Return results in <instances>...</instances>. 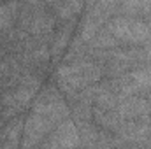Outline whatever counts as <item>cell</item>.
Masks as SVG:
<instances>
[{
  "label": "cell",
  "mask_w": 151,
  "mask_h": 149,
  "mask_svg": "<svg viewBox=\"0 0 151 149\" xmlns=\"http://www.w3.org/2000/svg\"><path fill=\"white\" fill-rule=\"evenodd\" d=\"M106 82L118 97L148 93L151 91V65L135 67L116 77H109Z\"/></svg>",
  "instance_id": "cell-5"
},
{
  "label": "cell",
  "mask_w": 151,
  "mask_h": 149,
  "mask_svg": "<svg viewBox=\"0 0 151 149\" xmlns=\"http://www.w3.org/2000/svg\"><path fill=\"white\" fill-rule=\"evenodd\" d=\"M77 21L76 19H69V21H62L58 23L56 30L53 32V37L49 42V51H51V58L55 62H60L63 58V53L67 49V46L70 44V37L74 34Z\"/></svg>",
  "instance_id": "cell-8"
},
{
  "label": "cell",
  "mask_w": 151,
  "mask_h": 149,
  "mask_svg": "<svg viewBox=\"0 0 151 149\" xmlns=\"http://www.w3.org/2000/svg\"><path fill=\"white\" fill-rule=\"evenodd\" d=\"M106 28L121 46H142L151 39V28L144 18L114 14L107 19Z\"/></svg>",
  "instance_id": "cell-3"
},
{
  "label": "cell",
  "mask_w": 151,
  "mask_h": 149,
  "mask_svg": "<svg viewBox=\"0 0 151 149\" xmlns=\"http://www.w3.org/2000/svg\"><path fill=\"white\" fill-rule=\"evenodd\" d=\"M2 126H4V121H2V119H0V130H2Z\"/></svg>",
  "instance_id": "cell-12"
},
{
  "label": "cell",
  "mask_w": 151,
  "mask_h": 149,
  "mask_svg": "<svg viewBox=\"0 0 151 149\" xmlns=\"http://www.w3.org/2000/svg\"><path fill=\"white\" fill-rule=\"evenodd\" d=\"M84 7V0H47V9L60 21L76 19Z\"/></svg>",
  "instance_id": "cell-9"
},
{
  "label": "cell",
  "mask_w": 151,
  "mask_h": 149,
  "mask_svg": "<svg viewBox=\"0 0 151 149\" xmlns=\"http://www.w3.org/2000/svg\"><path fill=\"white\" fill-rule=\"evenodd\" d=\"M42 77H44V74H40V72H25L21 75V79L18 81V84H14L12 88L2 90L0 114L4 119L16 117L19 114H23L28 107H32L34 98L37 97V93L42 88Z\"/></svg>",
  "instance_id": "cell-2"
},
{
  "label": "cell",
  "mask_w": 151,
  "mask_h": 149,
  "mask_svg": "<svg viewBox=\"0 0 151 149\" xmlns=\"http://www.w3.org/2000/svg\"><path fill=\"white\" fill-rule=\"evenodd\" d=\"M0 93H2V90H0ZM0 111H2V102H0Z\"/></svg>",
  "instance_id": "cell-13"
},
{
  "label": "cell",
  "mask_w": 151,
  "mask_h": 149,
  "mask_svg": "<svg viewBox=\"0 0 151 149\" xmlns=\"http://www.w3.org/2000/svg\"><path fill=\"white\" fill-rule=\"evenodd\" d=\"M25 128V119L19 116L12 117V121L0 130V148H18L21 146V135Z\"/></svg>",
  "instance_id": "cell-10"
},
{
  "label": "cell",
  "mask_w": 151,
  "mask_h": 149,
  "mask_svg": "<svg viewBox=\"0 0 151 149\" xmlns=\"http://www.w3.org/2000/svg\"><path fill=\"white\" fill-rule=\"evenodd\" d=\"M0 2H2V0H0Z\"/></svg>",
  "instance_id": "cell-14"
},
{
  "label": "cell",
  "mask_w": 151,
  "mask_h": 149,
  "mask_svg": "<svg viewBox=\"0 0 151 149\" xmlns=\"http://www.w3.org/2000/svg\"><path fill=\"white\" fill-rule=\"evenodd\" d=\"M19 9H21L19 0H9L0 5V34H4L14 27V23L18 21V16H19Z\"/></svg>",
  "instance_id": "cell-11"
},
{
  "label": "cell",
  "mask_w": 151,
  "mask_h": 149,
  "mask_svg": "<svg viewBox=\"0 0 151 149\" xmlns=\"http://www.w3.org/2000/svg\"><path fill=\"white\" fill-rule=\"evenodd\" d=\"M104 77L100 65L91 58H77L70 62H62V65L55 72V81L58 90L69 97L79 90L99 82Z\"/></svg>",
  "instance_id": "cell-1"
},
{
  "label": "cell",
  "mask_w": 151,
  "mask_h": 149,
  "mask_svg": "<svg viewBox=\"0 0 151 149\" xmlns=\"http://www.w3.org/2000/svg\"><path fill=\"white\" fill-rule=\"evenodd\" d=\"M56 21H58L56 16L47 7H35V5H28V4L21 2L19 16H18L16 23L19 28H23L30 35L42 39L49 44L51 37H53V32L58 27Z\"/></svg>",
  "instance_id": "cell-4"
},
{
  "label": "cell",
  "mask_w": 151,
  "mask_h": 149,
  "mask_svg": "<svg viewBox=\"0 0 151 149\" xmlns=\"http://www.w3.org/2000/svg\"><path fill=\"white\" fill-rule=\"evenodd\" d=\"M76 146H81V139L74 119L70 117L56 125L55 130L40 142V148H76Z\"/></svg>",
  "instance_id": "cell-7"
},
{
  "label": "cell",
  "mask_w": 151,
  "mask_h": 149,
  "mask_svg": "<svg viewBox=\"0 0 151 149\" xmlns=\"http://www.w3.org/2000/svg\"><path fill=\"white\" fill-rule=\"evenodd\" d=\"M56 125L58 123L55 119H51L49 116L32 111L27 116V119H25L21 148H35V146H40V142L55 130Z\"/></svg>",
  "instance_id": "cell-6"
}]
</instances>
